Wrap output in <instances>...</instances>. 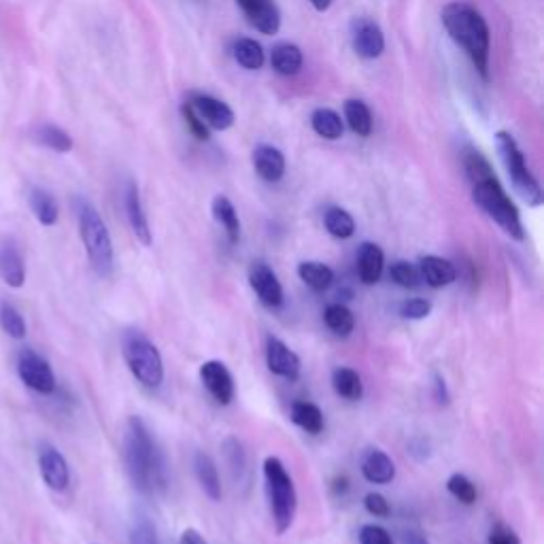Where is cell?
<instances>
[{"instance_id":"36","label":"cell","mask_w":544,"mask_h":544,"mask_svg":"<svg viewBox=\"0 0 544 544\" xmlns=\"http://www.w3.org/2000/svg\"><path fill=\"white\" fill-rule=\"evenodd\" d=\"M389 279L396 285H400L404 289H414L422 285V274H419V268L414 264L406 260H398L389 266Z\"/></svg>"},{"instance_id":"20","label":"cell","mask_w":544,"mask_h":544,"mask_svg":"<svg viewBox=\"0 0 544 544\" xmlns=\"http://www.w3.org/2000/svg\"><path fill=\"white\" fill-rule=\"evenodd\" d=\"M254 168L266 183H279L285 175V155L272 145H257L254 149Z\"/></svg>"},{"instance_id":"31","label":"cell","mask_w":544,"mask_h":544,"mask_svg":"<svg viewBox=\"0 0 544 544\" xmlns=\"http://www.w3.org/2000/svg\"><path fill=\"white\" fill-rule=\"evenodd\" d=\"M323 226L332 234L334 239L347 240L356 234V222H353L351 213L340 209V206H330L323 215Z\"/></svg>"},{"instance_id":"23","label":"cell","mask_w":544,"mask_h":544,"mask_svg":"<svg viewBox=\"0 0 544 544\" xmlns=\"http://www.w3.org/2000/svg\"><path fill=\"white\" fill-rule=\"evenodd\" d=\"M289 417H291V422L298 425L300 430H305L306 434L317 436V434H322L325 428L323 411L313 402L296 400L289 408Z\"/></svg>"},{"instance_id":"18","label":"cell","mask_w":544,"mask_h":544,"mask_svg":"<svg viewBox=\"0 0 544 544\" xmlns=\"http://www.w3.org/2000/svg\"><path fill=\"white\" fill-rule=\"evenodd\" d=\"M419 274H422V281L434 289L448 288L457 281V268L453 266V262L445 260L439 255H423L417 264Z\"/></svg>"},{"instance_id":"2","label":"cell","mask_w":544,"mask_h":544,"mask_svg":"<svg viewBox=\"0 0 544 544\" xmlns=\"http://www.w3.org/2000/svg\"><path fill=\"white\" fill-rule=\"evenodd\" d=\"M123 464L134 490L151 496L166 485L164 459L151 430L138 414H132L123 431Z\"/></svg>"},{"instance_id":"35","label":"cell","mask_w":544,"mask_h":544,"mask_svg":"<svg viewBox=\"0 0 544 544\" xmlns=\"http://www.w3.org/2000/svg\"><path fill=\"white\" fill-rule=\"evenodd\" d=\"M0 328H3L11 339H26V319L11 302H0Z\"/></svg>"},{"instance_id":"15","label":"cell","mask_w":544,"mask_h":544,"mask_svg":"<svg viewBox=\"0 0 544 544\" xmlns=\"http://www.w3.org/2000/svg\"><path fill=\"white\" fill-rule=\"evenodd\" d=\"M249 24L262 35H277L281 28V13L274 0H237Z\"/></svg>"},{"instance_id":"43","label":"cell","mask_w":544,"mask_h":544,"mask_svg":"<svg viewBox=\"0 0 544 544\" xmlns=\"http://www.w3.org/2000/svg\"><path fill=\"white\" fill-rule=\"evenodd\" d=\"M487 544H521V538L517 531L513 530V527H508L504 523H496L491 527Z\"/></svg>"},{"instance_id":"17","label":"cell","mask_w":544,"mask_h":544,"mask_svg":"<svg viewBox=\"0 0 544 544\" xmlns=\"http://www.w3.org/2000/svg\"><path fill=\"white\" fill-rule=\"evenodd\" d=\"M0 279L13 289L24 288L26 283L24 255L11 239L0 240Z\"/></svg>"},{"instance_id":"30","label":"cell","mask_w":544,"mask_h":544,"mask_svg":"<svg viewBox=\"0 0 544 544\" xmlns=\"http://www.w3.org/2000/svg\"><path fill=\"white\" fill-rule=\"evenodd\" d=\"M232 55L234 60L239 62L240 66L247 71H257L264 66V60H266V55H264L262 45L255 41V38H237L232 45Z\"/></svg>"},{"instance_id":"13","label":"cell","mask_w":544,"mask_h":544,"mask_svg":"<svg viewBox=\"0 0 544 544\" xmlns=\"http://www.w3.org/2000/svg\"><path fill=\"white\" fill-rule=\"evenodd\" d=\"M38 470L45 485L54 491H64L71 485V468L66 457L54 445L38 447Z\"/></svg>"},{"instance_id":"3","label":"cell","mask_w":544,"mask_h":544,"mask_svg":"<svg viewBox=\"0 0 544 544\" xmlns=\"http://www.w3.org/2000/svg\"><path fill=\"white\" fill-rule=\"evenodd\" d=\"M440 18L453 41L470 55L481 77L490 80L491 35L483 15L465 3H451L442 9Z\"/></svg>"},{"instance_id":"44","label":"cell","mask_w":544,"mask_h":544,"mask_svg":"<svg viewBox=\"0 0 544 544\" xmlns=\"http://www.w3.org/2000/svg\"><path fill=\"white\" fill-rule=\"evenodd\" d=\"M179 544H209V542L205 540V536H202L198 530H194V527H188V530L181 531Z\"/></svg>"},{"instance_id":"24","label":"cell","mask_w":544,"mask_h":544,"mask_svg":"<svg viewBox=\"0 0 544 544\" xmlns=\"http://www.w3.org/2000/svg\"><path fill=\"white\" fill-rule=\"evenodd\" d=\"M211 211L215 222L220 223L223 232H226L230 245H237L240 240V220L237 209H234L232 200H230L228 196H215V198H213Z\"/></svg>"},{"instance_id":"16","label":"cell","mask_w":544,"mask_h":544,"mask_svg":"<svg viewBox=\"0 0 544 544\" xmlns=\"http://www.w3.org/2000/svg\"><path fill=\"white\" fill-rule=\"evenodd\" d=\"M123 209H126L128 223H130L134 237L141 240L145 247H149L151 240H154V234H151L147 213H145L141 192H138L137 183L130 181L126 185V192H123Z\"/></svg>"},{"instance_id":"9","label":"cell","mask_w":544,"mask_h":544,"mask_svg":"<svg viewBox=\"0 0 544 544\" xmlns=\"http://www.w3.org/2000/svg\"><path fill=\"white\" fill-rule=\"evenodd\" d=\"M198 377L202 385H205V389L209 391L217 404H222V406L232 404L234 396H237V385H234V377L226 364L220 360L202 362L198 368Z\"/></svg>"},{"instance_id":"33","label":"cell","mask_w":544,"mask_h":544,"mask_svg":"<svg viewBox=\"0 0 544 544\" xmlns=\"http://www.w3.org/2000/svg\"><path fill=\"white\" fill-rule=\"evenodd\" d=\"M311 126L319 137L328 138V141H336V138L343 137V120L340 115L332 109H317L315 113L311 115Z\"/></svg>"},{"instance_id":"46","label":"cell","mask_w":544,"mask_h":544,"mask_svg":"<svg viewBox=\"0 0 544 544\" xmlns=\"http://www.w3.org/2000/svg\"><path fill=\"white\" fill-rule=\"evenodd\" d=\"M434 389H436V400H439L440 404H447L448 402V389H447V383L445 379L440 377V374H436L434 377Z\"/></svg>"},{"instance_id":"19","label":"cell","mask_w":544,"mask_h":544,"mask_svg":"<svg viewBox=\"0 0 544 544\" xmlns=\"http://www.w3.org/2000/svg\"><path fill=\"white\" fill-rule=\"evenodd\" d=\"M362 476L372 485H387L396 479V464L381 448H368L360 464Z\"/></svg>"},{"instance_id":"7","label":"cell","mask_w":544,"mask_h":544,"mask_svg":"<svg viewBox=\"0 0 544 544\" xmlns=\"http://www.w3.org/2000/svg\"><path fill=\"white\" fill-rule=\"evenodd\" d=\"M496 147L498 154H500V160L504 168H506L510 183H513L515 192H517L523 202H527L530 206H540L544 196L540 189V183L538 179L531 175V171L525 164V155L523 151L519 149L517 141L513 138V134L500 130L496 134Z\"/></svg>"},{"instance_id":"42","label":"cell","mask_w":544,"mask_h":544,"mask_svg":"<svg viewBox=\"0 0 544 544\" xmlns=\"http://www.w3.org/2000/svg\"><path fill=\"white\" fill-rule=\"evenodd\" d=\"M360 544H394V540H391L389 531L385 527L366 523L360 530Z\"/></svg>"},{"instance_id":"22","label":"cell","mask_w":544,"mask_h":544,"mask_svg":"<svg viewBox=\"0 0 544 544\" xmlns=\"http://www.w3.org/2000/svg\"><path fill=\"white\" fill-rule=\"evenodd\" d=\"M194 473L196 479L205 491V496L209 498L211 502H220L223 491H222V479H220V470H217V464L213 462V457L209 453L198 451L194 456Z\"/></svg>"},{"instance_id":"29","label":"cell","mask_w":544,"mask_h":544,"mask_svg":"<svg viewBox=\"0 0 544 544\" xmlns=\"http://www.w3.org/2000/svg\"><path fill=\"white\" fill-rule=\"evenodd\" d=\"M323 322L328 325L330 332L334 336H340V339L351 336L353 328H356V315H353L351 308L345 306L343 302H332V305L325 306Z\"/></svg>"},{"instance_id":"40","label":"cell","mask_w":544,"mask_h":544,"mask_svg":"<svg viewBox=\"0 0 544 544\" xmlns=\"http://www.w3.org/2000/svg\"><path fill=\"white\" fill-rule=\"evenodd\" d=\"M181 113H183V120H185V126L189 128V132H192L194 137L198 138V141H209L211 130H209V128H206V123L202 121L198 115H196V111L192 109V105L185 103L181 106Z\"/></svg>"},{"instance_id":"38","label":"cell","mask_w":544,"mask_h":544,"mask_svg":"<svg viewBox=\"0 0 544 544\" xmlns=\"http://www.w3.org/2000/svg\"><path fill=\"white\" fill-rule=\"evenodd\" d=\"M130 544H158V530L147 517L137 519L132 523Z\"/></svg>"},{"instance_id":"1","label":"cell","mask_w":544,"mask_h":544,"mask_svg":"<svg viewBox=\"0 0 544 544\" xmlns=\"http://www.w3.org/2000/svg\"><path fill=\"white\" fill-rule=\"evenodd\" d=\"M465 175L473 183V200L490 220H493L513 240L525 239V228L521 222L519 209L510 196L504 192L502 183L498 181L491 164L483 158L481 151H468L464 158Z\"/></svg>"},{"instance_id":"26","label":"cell","mask_w":544,"mask_h":544,"mask_svg":"<svg viewBox=\"0 0 544 544\" xmlns=\"http://www.w3.org/2000/svg\"><path fill=\"white\" fill-rule=\"evenodd\" d=\"M28 202H30V209H32V213H35L37 222L41 223V226L52 228L58 223L60 206L47 189L32 188L30 192H28Z\"/></svg>"},{"instance_id":"28","label":"cell","mask_w":544,"mask_h":544,"mask_svg":"<svg viewBox=\"0 0 544 544\" xmlns=\"http://www.w3.org/2000/svg\"><path fill=\"white\" fill-rule=\"evenodd\" d=\"M271 64L279 75L291 77L302 69V52L294 43H279L271 52Z\"/></svg>"},{"instance_id":"6","label":"cell","mask_w":544,"mask_h":544,"mask_svg":"<svg viewBox=\"0 0 544 544\" xmlns=\"http://www.w3.org/2000/svg\"><path fill=\"white\" fill-rule=\"evenodd\" d=\"M121 356L132 377L147 389H158L164 383V360L162 353L138 330H128L121 336Z\"/></svg>"},{"instance_id":"5","label":"cell","mask_w":544,"mask_h":544,"mask_svg":"<svg viewBox=\"0 0 544 544\" xmlns=\"http://www.w3.org/2000/svg\"><path fill=\"white\" fill-rule=\"evenodd\" d=\"M264 483H266L268 502H271L274 530L281 536L294 525L296 510H298V493H296L294 479L281 459L271 456L264 459Z\"/></svg>"},{"instance_id":"14","label":"cell","mask_w":544,"mask_h":544,"mask_svg":"<svg viewBox=\"0 0 544 544\" xmlns=\"http://www.w3.org/2000/svg\"><path fill=\"white\" fill-rule=\"evenodd\" d=\"M189 105L196 115L206 123L209 130H228L234 126V111L226 103L209 96V94H192Z\"/></svg>"},{"instance_id":"21","label":"cell","mask_w":544,"mask_h":544,"mask_svg":"<svg viewBox=\"0 0 544 544\" xmlns=\"http://www.w3.org/2000/svg\"><path fill=\"white\" fill-rule=\"evenodd\" d=\"M385 271V254L377 243H362L357 249V274L364 285L381 281Z\"/></svg>"},{"instance_id":"47","label":"cell","mask_w":544,"mask_h":544,"mask_svg":"<svg viewBox=\"0 0 544 544\" xmlns=\"http://www.w3.org/2000/svg\"><path fill=\"white\" fill-rule=\"evenodd\" d=\"M308 3H311L313 9L319 11V13H323V11H328L330 7H332L334 0H308Z\"/></svg>"},{"instance_id":"37","label":"cell","mask_w":544,"mask_h":544,"mask_svg":"<svg viewBox=\"0 0 544 544\" xmlns=\"http://www.w3.org/2000/svg\"><path fill=\"white\" fill-rule=\"evenodd\" d=\"M447 491L451 493V496L456 498L457 502L465 504V506L474 504L476 502V496H479V493H476V487H474L473 481H470L465 474H459V473L448 476Z\"/></svg>"},{"instance_id":"45","label":"cell","mask_w":544,"mask_h":544,"mask_svg":"<svg viewBox=\"0 0 544 544\" xmlns=\"http://www.w3.org/2000/svg\"><path fill=\"white\" fill-rule=\"evenodd\" d=\"M402 544H430V540L419 530H406L402 531Z\"/></svg>"},{"instance_id":"25","label":"cell","mask_w":544,"mask_h":544,"mask_svg":"<svg viewBox=\"0 0 544 544\" xmlns=\"http://www.w3.org/2000/svg\"><path fill=\"white\" fill-rule=\"evenodd\" d=\"M298 277L308 289L322 294V291H328L330 288H332L336 274L332 268L328 266V264L308 260V262L298 264Z\"/></svg>"},{"instance_id":"11","label":"cell","mask_w":544,"mask_h":544,"mask_svg":"<svg viewBox=\"0 0 544 544\" xmlns=\"http://www.w3.org/2000/svg\"><path fill=\"white\" fill-rule=\"evenodd\" d=\"M266 366L272 374L289 381V383L298 381L302 372V362L298 353L289 349L277 336H268L266 340Z\"/></svg>"},{"instance_id":"27","label":"cell","mask_w":544,"mask_h":544,"mask_svg":"<svg viewBox=\"0 0 544 544\" xmlns=\"http://www.w3.org/2000/svg\"><path fill=\"white\" fill-rule=\"evenodd\" d=\"M332 387H334L336 396L345 398V400H349V402L362 400V396H364L362 377H360V372L353 368H347V366L336 368L332 372Z\"/></svg>"},{"instance_id":"32","label":"cell","mask_w":544,"mask_h":544,"mask_svg":"<svg viewBox=\"0 0 544 544\" xmlns=\"http://www.w3.org/2000/svg\"><path fill=\"white\" fill-rule=\"evenodd\" d=\"M37 143H41L43 147L58 151V154H69L72 149V138L64 128L54 126V123H43L35 130Z\"/></svg>"},{"instance_id":"10","label":"cell","mask_w":544,"mask_h":544,"mask_svg":"<svg viewBox=\"0 0 544 544\" xmlns=\"http://www.w3.org/2000/svg\"><path fill=\"white\" fill-rule=\"evenodd\" d=\"M249 285L257 296V300L262 302L266 308H281L285 302V291L283 285L279 281L277 272L268 266L266 262H254L249 266Z\"/></svg>"},{"instance_id":"12","label":"cell","mask_w":544,"mask_h":544,"mask_svg":"<svg viewBox=\"0 0 544 544\" xmlns=\"http://www.w3.org/2000/svg\"><path fill=\"white\" fill-rule=\"evenodd\" d=\"M351 45L360 58H379L385 49L383 30L370 18H356L351 21Z\"/></svg>"},{"instance_id":"4","label":"cell","mask_w":544,"mask_h":544,"mask_svg":"<svg viewBox=\"0 0 544 544\" xmlns=\"http://www.w3.org/2000/svg\"><path fill=\"white\" fill-rule=\"evenodd\" d=\"M72 209H75L77 223H80V234L89 264L98 277H111L115 268V251L105 220L100 217L96 206L81 196L72 198Z\"/></svg>"},{"instance_id":"39","label":"cell","mask_w":544,"mask_h":544,"mask_svg":"<svg viewBox=\"0 0 544 544\" xmlns=\"http://www.w3.org/2000/svg\"><path fill=\"white\" fill-rule=\"evenodd\" d=\"M431 313V302L425 298H408L400 305V315L404 319H411V322H422V319L430 317Z\"/></svg>"},{"instance_id":"41","label":"cell","mask_w":544,"mask_h":544,"mask_svg":"<svg viewBox=\"0 0 544 544\" xmlns=\"http://www.w3.org/2000/svg\"><path fill=\"white\" fill-rule=\"evenodd\" d=\"M364 508L368 510V515H372V517H379V519H385L391 515L389 502H387V498L379 491H370L368 496L364 498Z\"/></svg>"},{"instance_id":"8","label":"cell","mask_w":544,"mask_h":544,"mask_svg":"<svg viewBox=\"0 0 544 544\" xmlns=\"http://www.w3.org/2000/svg\"><path fill=\"white\" fill-rule=\"evenodd\" d=\"M18 374L28 389L41 396H52L55 391L54 368L43 356L32 349H21L18 356Z\"/></svg>"},{"instance_id":"34","label":"cell","mask_w":544,"mask_h":544,"mask_svg":"<svg viewBox=\"0 0 544 544\" xmlns=\"http://www.w3.org/2000/svg\"><path fill=\"white\" fill-rule=\"evenodd\" d=\"M345 120L357 137H370V132H372V113L362 100H347Z\"/></svg>"}]
</instances>
